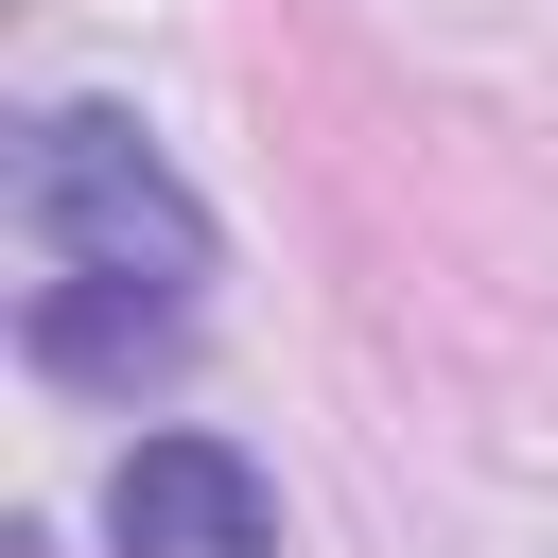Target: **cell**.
<instances>
[{
    "instance_id": "cell-3",
    "label": "cell",
    "mask_w": 558,
    "mask_h": 558,
    "mask_svg": "<svg viewBox=\"0 0 558 558\" xmlns=\"http://www.w3.org/2000/svg\"><path fill=\"white\" fill-rule=\"evenodd\" d=\"M174 331H192V296H140V279H35V314H17V349L52 384H122V401L174 366Z\"/></svg>"
},
{
    "instance_id": "cell-2",
    "label": "cell",
    "mask_w": 558,
    "mask_h": 558,
    "mask_svg": "<svg viewBox=\"0 0 558 558\" xmlns=\"http://www.w3.org/2000/svg\"><path fill=\"white\" fill-rule=\"evenodd\" d=\"M105 541L122 558H279V488L244 436H140L105 471Z\"/></svg>"
},
{
    "instance_id": "cell-1",
    "label": "cell",
    "mask_w": 558,
    "mask_h": 558,
    "mask_svg": "<svg viewBox=\"0 0 558 558\" xmlns=\"http://www.w3.org/2000/svg\"><path fill=\"white\" fill-rule=\"evenodd\" d=\"M17 209H35L52 279H140V296H192L209 279V209H192V174L122 105H52L17 140Z\"/></svg>"
}]
</instances>
